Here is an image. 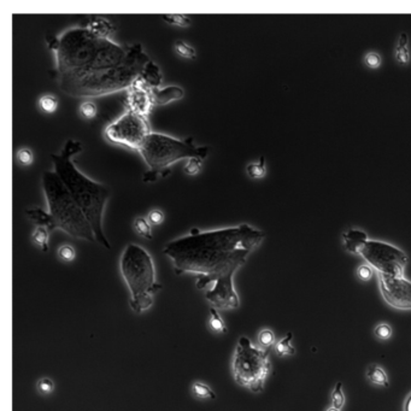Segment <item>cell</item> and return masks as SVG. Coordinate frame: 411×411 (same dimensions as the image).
<instances>
[{
	"instance_id": "cell-1",
	"label": "cell",
	"mask_w": 411,
	"mask_h": 411,
	"mask_svg": "<svg viewBox=\"0 0 411 411\" xmlns=\"http://www.w3.org/2000/svg\"><path fill=\"white\" fill-rule=\"evenodd\" d=\"M55 51L57 82L70 97H102L129 88L151 61L141 43L122 46L84 28L47 36Z\"/></svg>"
},
{
	"instance_id": "cell-2",
	"label": "cell",
	"mask_w": 411,
	"mask_h": 411,
	"mask_svg": "<svg viewBox=\"0 0 411 411\" xmlns=\"http://www.w3.org/2000/svg\"><path fill=\"white\" fill-rule=\"evenodd\" d=\"M264 239V233L247 223L215 231L191 229L190 233L169 241L163 253L169 257L175 274L196 275V286L217 310L240 306L234 275L247 257Z\"/></svg>"
},
{
	"instance_id": "cell-3",
	"label": "cell",
	"mask_w": 411,
	"mask_h": 411,
	"mask_svg": "<svg viewBox=\"0 0 411 411\" xmlns=\"http://www.w3.org/2000/svg\"><path fill=\"white\" fill-rule=\"evenodd\" d=\"M81 151L82 145L80 141L68 139L59 153H53L51 156L53 170L62 178L69 192L87 216L97 237V243L105 249L111 250V244L103 229V216L111 192L106 185L92 180L76 168L73 163V157Z\"/></svg>"
},
{
	"instance_id": "cell-4",
	"label": "cell",
	"mask_w": 411,
	"mask_h": 411,
	"mask_svg": "<svg viewBox=\"0 0 411 411\" xmlns=\"http://www.w3.org/2000/svg\"><path fill=\"white\" fill-rule=\"evenodd\" d=\"M41 180L52 231L62 229L70 237L96 243L97 237L88 218L57 172L55 170L43 171Z\"/></svg>"
},
{
	"instance_id": "cell-5",
	"label": "cell",
	"mask_w": 411,
	"mask_h": 411,
	"mask_svg": "<svg viewBox=\"0 0 411 411\" xmlns=\"http://www.w3.org/2000/svg\"><path fill=\"white\" fill-rule=\"evenodd\" d=\"M120 268L129 290L130 309L136 313L151 309L155 296L162 290L151 255L140 245L128 244L121 256Z\"/></svg>"
},
{
	"instance_id": "cell-6",
	"label": "cell",
	"mask_w": 411,
	"mask_h": 411,
	"mask_svg": "<svg viewBox=\"0 0 411 411\" xmlns=\"http://www.w3.org/2000/svg\"><path fill=\"white\" fill-rule=\"evenodd\" d=\"M144 161L149 165V170L144 174L145 182H153L158 175L167 176L171 164L180 159L206 158L209 146H196L193 138L176 139L161 133H151L139 150Z\"/></svg>"
},
{
	"instance_id": "cell-7",
	"label": "cell",
	"mask_w": 411,
	"mask_h": 411,
	"mask_svg": "<svg viewBox=\"0 0 411 411\" xmlns=\"http://www.w3.org/2000/svg\"><path fill=\"white\" fill-rule=\"evenodd\" d=\"M270 370L268 350L253 345L247 337H240L232 360L234 381L252 393H260Z\"/></svg>"
},
{
	"instance_id": "cell-8",
	"label": "cell",
	"mask_w": 411,
	"mask_h": 411,
	"mask_svg": "<svg viewBox=\"0 0 411 411\" xmlns=\"http://www.w3.org/2000/svg\"><path fill=\"white\" fill-rule=\"evenodd\" d=\"M359 256L378 272V275L390 278L404 276L407 256L393 245L379 240H368L360 250Z\"/></svg>"
},
{
	"instance_id": "cell-9",
	"label": "cell",
	"mask_w": 411,
	"mask_h": 411,
	"mask_svg": "<svg viewBox=\"0 0 411 411\" xmlns=\"http://www.w3.org/2000/svg\"><path fill=\"white\" fill-rule=\"evenodd\" d=\"M151 134L149 121L145 116L128 109L117 120L110 123L105 129V135L112 143L121 144L139 151L147 138Z\"/></svg>"
},
{
	"instance_id": "cell-10",
	"label": "cell",
	"mask_w": 411,
	"mask_h": 411,
	"mask_svg": "<svg viewBox=\"0 0 411 411\" xmlns=\"http://www.w3.org/2000/svg\"><path fill=\"white\" fill-rule=\"evenodd\" d=\"M382 298L397 310H411V281L401 278L378 275Z\"/></svg>"
},
{
	"instance_id": "cell-11",
	"label": "cell",
	"mask_w": 411,
	"mask_h": 411,
	"mask_svg": "<svg viewBox=\"0 0 411 411\" xmlns=\"http://www.w3.org/2000/svg\"><path fill=\"white\" fill-rule=\"evenodd\" d=\"M128 109L131 111L136 112L141 116L150 115L153 102L151 92H150V86L147 84L143 78L139 77L131 86L128 88Z\"/></svg>"
},
{
	"instance_id": "cell-12",
	"label": "cell",
	"mask_w": 411,
	"mask_h": 411,
	"mask_svg": "<svg viewBox=\"0 0 411 411\" xmlns=\"http://www.w3.org/2000/svg\"><path fill=\"white\" fill-rule=\"evenodd\" d=\"M368 234L364 231L358 228H350L346 232H344L341 235V241L345 250L347 252L352 253V255H358L362 247L364 246L367 241H368Z\"/></svg>"
},
{
	"instance_id": "cell-13",
	"label": "cell",
	"mask_w": 411,
	"mask_h": 411,
	"mask_svg": "<svg viewBox=\"0 0 411 411\" xmlns=\"http://www.w3.org/2000/svg\"><path fill=\"white\" fill-rule=\"evenodd\" d=\"M153 105H164L172 100H178L184 98L185 92L182 88L177 86H169L165 88L159 87H150Z\"/></svg>"
},
{
	"instance_id": "cell-14",
	"label": "cell",
	"mask_w": 411,
	"mask_h": 411,
	"mask_svg": "<svg viewBox=\"0 0 411 411\" xmlns=\"http://www.w3.org/2000/svg\"><path fill=\"white\" fill-rule=\"evenodd\" d=\"M367 379H368L370 384L378 386V387L387 388L390 386V380H388V376L386 374L385 369L376 364V363H372V364L368 366V368H367Z\"/></svg>"
},
{
	"instance_id": "cell-15",
	"label": "cell",
	"mask_w": 411,
	"mask_h": 411,
	"mask_svg": "<svg viewBox=\"0 0 411 411\" xmlns=\"http://www.w3.org/2000/svg\"><path fill=\"white\" fill-rule=\"evenodd\" d=\"M140 77L143 78L150 87H159L163 80V74L161 68H159L151 59V61L146 64V67L144 69Z\"/></svg>"
},
{
	"instance_id": "cell-16",
	"label": "cell",
	"mask_w": 411,
	"mask_h": 411,
	"mask_svg": "<svg viewBox=\"0 0 411 411\" xmlns=\"http://www.w3.org/2000/svg\"><path fill=\"white\" fill-rule=\"evenodd\" d=\"M86 28L87 29H89L90 31H93V33L98 34V35L106 36V37H109L110 34L115 30L114 24H112L109 20H106V18H103V17L90 18V20L88 21V23H87Z\"/></svg>"
},
{
	"instance_id": "cell-17",
	"label": "cell",
	"mask_w": 411,
	"mask_h": 411,
	"mask_svg": "<svg viewBox=\"0 0 411 411\" xmlns=\"http://www.w3.org/2000/svg\"><path fill=\"white\" fill-rule=\"evenodd\" d=\"M394 58L401 65L409 64L410 62V50H409V36L406 33H401L398 39L396 50H394Z\"/></svg>"
},
{
	"instance_id": "cell-18",
	"label": "cell",
	"mask_w": 411,
	"mask_h": 411,
	"mask_svg": "<svg viewBox=\"0 0 411 411\" xmlns=\"http://www.w3.org/2000/svg\"><path fill=\"white\" fill-rule=\"evenodd\" d=\"M26 212H27L28 218L31 219L34 223H36L37 227H45L49 232L52 231V223H51V218H50L49 212L43 211V210L40 208L28 209Z\"/></svg>"
},
{
	"instance_id": "cell-19",
	"label": "cell",
	"mask_w": 411,
	"mask_h": 411,
	"mask_svg": "<svg viewBox=\"0 0 411 411\" xmlns=\"http://www.w3.org/2000/svg\"><path fill=\"white\" fill-rule=\"evenodd\" d=\"M274 350L279 357L294 356L296 354V349L293 346V334L287 333L278 343H275Z\"/></svg>"
},
{
	"instance_id": "cell-20",
	"label": "cell",
	"mask_w": 411,
	"mask_h": 411,
	"mask_svg": "<svg viewBox=\"0 0 411 411\" xmlns=\"http://www.w3.org/2000/svg\"><path fill=\"white\" fill-rule=\"evenodd\" d=\"M209 328L213 333L225 334L228 332V327L225 325L224 319L219 315L218 310L216 307H210V318H209Z\"/></svg>"
},
{
	"instance_id": "cell-21",
	"label": "cell",
	"mask_w": 411,
	"mask_h": 411,
	"mask_svg": "<svg viewBox=\"0 0 411 411\" xmlns=\"http://www.w3.org/2000/svg\"><path fill=\"white\" fill-rule=\"evenodd\" d=\"M192 393L194 394V397H197L198 399H208V400L216 399L215 391H213L209 385L204 384V382H202V381L193 382Z\"/></svg>"
},
{
	"instance_id": "cell-22",
	"label": "cell",
	"mask_w": 411,
	"mask_h": 411,
	"mask_svg": "<svg viewBox=\"0 0 411 411\" xmlns=\"http://www.w3.org/2000/svg\"><path fill=\"white\" fill-rule=\"evenodd\" d=\"M246 172L251 178H262L265 176L266 174V167H265V159L264 156L259 158V162L250 163L246 167Z\"/></svg>"
},
{
	"instance_id": "cell-23",
	"label": "cell",
	"mask_w": 411,
	"mask_h": 411,
	"mask_svg": "<svg viewBox=\"0 0 411 411\" xmlns=\"http://www.w3.org/2000/svg\"><path fill=\"white\" fill-rule=\"evenodd\" d=\"M345 401H346V398H345L344 391H343V384L340 381L337 382L333 388V392H332L331 396V403L332 405L338 410H343V407L345 406Z\"/></svg>"
},
{
	"instance_id": "cell-24",
	"label": "cell",
	"mask_w": 411,
	"mask_h": 411,
	"mask_svg": "<svg viewBox=\"0 0 411 411\" xmlns=\"http://www.w3.org/2000/svg\"><path fill=\"white\" fill-rule=\"evenodd\" d=\"M162 18L167 23L176 24L180 27H188L192 23V17L185 14H164Z\"/></svg>"
},
{
	"instance_id": "cell-25",
	"label": "cell",
	"mask_w": 411,
	"mask_h": 411,
	"mask_svg": "<svg viewBox=\"0 0 411 411\" xmlns=\"http://www.w3.org/2000/svg\"><path fill=\"white\" fill-rule=\"evenodd\" d=\"M134 229H135V232L140 235V237L145 238V239L151 240L153 238L151 224H150V222L147 221L146 218L138 217L135 221H134Z\"/></svg>"
},
{
	"instance_id": "cell-26",
	"label": "cell",
	"mask_w": 411,
	"mask_h": 411,
	"mask_svg": "<svg viewBox=\"0 0 411 411\" xmlns=\"http://www.w3.org/2000/svg\"><path fill=\"white\" fill-rule=\"evenodd\" d=\"M33 240L43 252L49 251V231L45 227H37L34 231Z\"/></svg>"
},
{
	"instance_id": "cell-27",
	"label": "cell",
	"mask_w": 411,
	"mask_h": 411,
	"mask_svg": "<svg viewBox=\"0 0 411 411\" xmlns=\"http://www.w3.org/2000/svg\"><path fill=\"white\" fill-rule=\"evenodd\" d=\"M174 49L178 55L182 56L185 58L194 59L197 57L196 50H194L191 45H188L186 41H184V40H176L174 43Z\"/></svg>"
},
{
	"instance_id": "cell-28",
	"label": "cell",
	"mask_w": 411,
	"mask_h": 411,
	"mask_svg": "<svg viewBox=\"0 0 411 411\" xmlns=\"http://www.w3.org/2000/svg\"><path fill=\"white\" fill-rule=\"evenodd\" d=\"M258 343L260 347L264 350H268L269 347L275 345V334L271 329L264 328L259 332L258 334Z\"/></svg>"
},
{
	"instance_id": "cell-29",
	"label": "cell",
	"mask_w": 411,
	"mask_h": 411,
	"mask_svg": "<svg viewBox=\"0 0 411 411\" xmlns=\"http://www.w3.org/2000/svg\"><path fill=\"white\" fill-rule=\"evenodd\" d=\"M39 105L47 114H53L58 108V102L53 96H42L39 100Z\"/></svg>"
},
{
	"instance_id": "cell-30",
	"label": "cell",
	"mask_w": 411,
	"mask_h": 411,
	"mask_svg": "<svg viewBox=\"0 0 411 411\" xmlns=\"http://www.w3.org/2000/svg\"><path fill=\"white\" fill-rule=\"evenodd\" d=\"M392 333H393L392 327L390 325H387V323H380V325L376 326L374 329V335L379 339V340H382V341H386V340H388V339H391Z\"/></svg>"
},
{
	"instance_id": "cell-31",
	"label": "cell",
	"mask_w": 411,
	"mask_h": 411,
	"mask_svg": "<svg viewBox=\"0 0 411 411\" xmlns=\"http://www.w3.org/2000/svg\"><path fill=\"white\" fill-rule=\"evenodd\" d=\"M58 256L64 262H73L76 257V251L71 245H62L58 250Z\"/></svg>"
},
{
	"instance_id": "cell-32",
	"label": "cell",
	"mask_w": 411,
	"mask_h": 411,
	"mask_svg": "<svg viewBox=\"0 0 411 411\" xmlns=\"http://www.w3.org/2000/svg\"><path fill=\"white\" fill-rule=\"evenodd\" d=\"M374 271L375 270L370 265L362 264V265H359L358 268H357L356 275H357V278H358L360 281L368 282L369 280H372L373 275H374Z\"/></svg>"
},
{
	"instance_id": "cell-33",
	"label": "cell",
	"mask_w": 411,
	"mask_h": 411,
	"mask_svg": "<svg viewBox=\"0 0 411 411\" xmlns=\"http://www.w3.org/2000/svg\"><path fill=\"white\" fill-rule=\"evenodd\" d=\"M381 56L375 51H370L364 56V63L368 68L378 69L381 65Z\"/></svg>"
},
{
	"instance_id": "cell-34",
	"label": "cell",
	"mask_w": 411,
	"mask_h": 411,
	"mask_svg": "<svg viewBox=\"0 0 411 411\" xmlns=\"http://www.w3.org/2000/svg\"><path fill=\"white\" fill-rule=\"evenodd\" d=\"M17 159L21 164L23 165H30L33 164L34 162V155L33 151L30 149H27V147H23L20 151L17 152Z\"/></svg>"
},
{
	"instance_id": "cell-35",
	"label": "cell",
	"mask_w": 411,
	"mask_h": 411,
	"mask_svg": "<svg viewBox=\"0 0 411 411\" xmlns=\"http://www.w3.org/2000/svg\"><path fill=\"white\" fill-rule=\"evenodd\" d=\"M37 390L43 396L51 394L53 390H55V382H53L50 378H43L37 382Z\"/></svg>"
},
{
	"instance_id": "cell-36",
	"label": "cell",
	"mask_w": 411,
	"mask_h": 411,
	"mask_svg": "<svg viewBox=\"0 0 411 411\" xmlns=\"http://www.w3.org/2000/svg\"><path fill=\"white\" fill-rule=\"evenodd\" d=\"M202 169V159L191 158L188 159L187 164L185 165V171L190 175H197Z\"/></svg>"
},
{
	"instance_id": "cell-37",
	"label": "cell",
	"mask_w": 411,
	"mask_h": 411,
	"mask_svg": "<svg viewBox=\"0 0 411 411\" xmlns=\"http://www.w3.org/2000/svg\"><path fill=\"white\" fill-rule=\"evenodd\" d=\"M80 112L83 117L93 118L97 115V106L92 102H86L80 106Z\"/></svg>"
},
{
	"instance_id": "cell-38",
	"label": "cell",
	"mask_w": 411,
	"mask_h": 411,
	"mask_svg": "<svg viewBox=\"0 0 411 411\" xmlns=\"http://www.w3.org/2000/svg\"><path fill=\"white\" fill-rule=\"evenodd\" d=\"M163 218H164V216H163V212L161 210H152L149 213V221L152 224H159L163 221Z\"/></svg>"
},
{
	"instance_id": "cell-39",
	"label": "cell",
	"mask_w": 411,
	"mask_h": 411,
	"mask_svg": "<svg viewBox=\"0 0 411 411\" xmlns=\"http://www.w3.org/2000/svg\"><path fill=\"white\" fill-rule=\"evenodd\" d=\"M404 411H411V393L406 397L405 403H404Z\"/></svg>"
},
{
	"instance_id": "cell-40",
	"label": "cell",
	"mask_w": 411,
	"mask_h": 411,
	"mask_svg": "<svg viewBox=\"0 0 411 411\" xmlns=\"http://www.w3.org/2000/svg\"><path fill=\"white\" fill-rule=\"evenodd\" d=\"M327 411H341V410H338V409H335V407H333V406H331V407H328V409H327Z\"/></svg>"
}]
</instances>
